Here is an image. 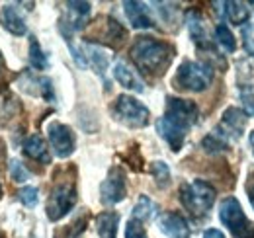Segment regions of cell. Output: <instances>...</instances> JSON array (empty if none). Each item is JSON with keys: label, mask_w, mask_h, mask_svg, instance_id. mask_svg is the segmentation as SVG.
Segmentation results:
<instances>
[{"label": "cell", "mask_w": 254, "mask_h": 238, "mask_svg": "<svg viewBox=\"0 0 254 238\" xmlns=\"http://www.w3.org/2000/svg\"><path fill=\"white\" fill-rule=\"evenodd\" d=\"M195 121H197V106L190 100L170 96L166 98V112L159 119L157 129H159L160 137L176 152L182 149L186 135Z\"/></svg>", "instance_id": "cell-1"}, {"label": "cell", "mask_w": 254, "mask_h": 238, "mask_svg": "<svg viewBox=\"0 0 254 238\" xmlns=\"http://www.w3.org/2000/svg\"><path fill=\"white\" fill-rule=\"evenodd\" d=\"M131 57L143 72L160 74L172 60V47L155 37H137L131 47Z\"/></svg>", "instance_id": "cell-2"}, {"label": "cell", "mask_w": 254, "mask_h": 238, "mask_svg": "<svg viewBox=\"0 0 254 238\" xmlns=\"http://www.w3.org/2000/svg\"><path fill=\"white\" fill-rule=\"evenodd\" d=\"M180 201L193 217H205L215 203V187L203 179H193L180 187Z\"/></svg>", "instance_id": "cell-3"}, {"label": "cell", "mask_w": 254, "mask_h": 238, "mask_svg": "<svg viewBox=\"0 0 254 238\" xmlns=\"http://www.w3.org/2000/svg\"><path fill=\"white\" fill-rule=\"evenodd\" d=\"M213 80V68L205 62L184 60L174 76L176 88L190 90V92H203Z\"/></svg>", "instance_id": "cell-4"}, {"label": "cell", "mask_w": 254, "mask_h": 238, "mask_svg": "<svg viewBox=\"0 0 254 238\" xmlns=\"http://www.w3.org/2000/svg\"><path fill=\"white\" fill-rule=\"evenodd\" d=\"M219 219L233 238H254V223L247 219L237 197H225L219 205Z\"/></svg>", "instance_id": "cell-5"}, {"label": "cell", "mask_w": 254, "mask_h": 238, "mask_svg": "<svg viewBox=\"0 0 254 238\" xmlns=\"http://www.w3.org/2000/svg\"><path fill=\"white\" fill-rule=\"evenodd\" d=\"M114 118L118 121H122L127 127H133V129H141L149 123V118H151V112L147 106H143L137 98L133 96H127V94H122L118 96L116 104H114Z\"/></svg>", "instance_id": "cell-6"}, {"label": "cell", "mask_w": 254, "mask_h": 238, "mask_svg": "<svg viewBox=\"0 0 254 238\" xmlns=\"http://www.w3.org/2000/svg\"><path fill=\"white\" fill-rule=\"evenodd\" d=\"M76 203V189L72 183H57L47 201V217L49 221H59L74 207Z\"/></svg>", "instance_id": "cell-7"}, {"label": "cell", "mask_w": 254, "mask_h": 238, "mask_svg": "<svg viewBox=\"0 0 254 238\" xmlns=\"http://www.w3.org/2000/svg\"><path fill=\"white\" fill-rule=\"evenodd\" d=\"M126 172L120 166H114L100 185V199L104 205H116L126 199Z\"/></svg>", "instance_id": "cell-8"}, {"label": "cell", "mask_w": 254, "mask_h": 238, "mask_svg": "<svg viewBox=\"0 0 254 238\" xmlns=\"http://www.w3.org/2000/svg\"><path fill=\"white\" fill-rule=\"evenodd\" d=\"M47 135H49V143L53 147V152L59 158H68L74 152V135H72L70 127H66L64 123H59V121L49 123Z\"/></svg>", "instance_id": "cell-9"}, {"label": "cell", "mask_w": 254, "mask_h": 238, "mask_svg": "<svg viewBox=\"0 0 254 238\" xmlns=\"http://www.w3.org/2000/svg\"><path fill=\"white\" fill-rule=\"evenodd\" d=\"M247 121H249V118H247L245 112H241V110H237V108H229V110H225L221 125L217 127L215 133L221 135L227 143H229L231 139H241L243 133H245Z\"/></svg>", "instance_id": "cell-10"}, {"label": "cell", "mask_w": 254, "mask_h": 238, "mask_svg": "<svg viewBox=\"0 0 254 238\" xmlns=\"http://www.w3.org/2000/svg\"><path fill=\"white\" fill-rule=\"evenodd\" d=\"M90 4L88 2H66V8H64V18L61 20V30L64 35H70L72 31L82 30L90 18Z\"/></svg>", "instance_id": "cell-11"}, {"label": "cell", "mask_w": 254, "mask_h": 238, "mask_svg": "<svg viewBox=\"0 0 254 238\" xmlns=\"http://www.w3.org/2000/svg\"><path fill=\"white\" fill-rule=\"evenodd\" d=\"M20 88L32 96H39L47 102H53L55 100V94H53V84L49 78L45 76H35L32 72H24L22 78H20Z\"/></svg>", "instance_id": "cell-12"}, {"label": "cell", "mask_w": 254, "mask_h": 238, "mask_svg": "<svg viewBox=\"0 0 254 238\" xmlns=\"http://www.w3.org/2000/svg\"><path fill=\"white\" fill-rule=\"evenodd\" d=\"M160 231L168 238H190V227L186 223V219L178 213H164L159 221Z\"/></svg>", "instance_id": "cell-13"}, {"label": "cell", "mask_w": 254, "mask_h": 238, "mask_svg": "<svg viewBox=\"0 0 254 238\" xmlns=\"http://www.w3.org/2000/svg\"><path fill=\"white\" fill-rule=\"evenodd\" d=\"M0 22L4 26V30L10 31L12 35H24L28 28H26V18L22 14V10L16 4H6L0 10Z\"/></svg>", "instance_id": "cell-14"}, {"label": "cell", "mask_w": 254, "mask_h": 238, "mask_svg": "<svg viewBox=\"0 0 254 238\" xmlns=\"http://www.w3.org/2000/svg\"><path fill=\"white\" fill-rule=\"evenodd\" d=\"M124 10H126L127 20L131 22L133 28L137 30H149L155 26L153 18L149 16V8L143 2H133V0H126L124 2Z\"/></svg>", "instance_id": "cell-15"}, {"label": "cell", "mask_w": 254, "mask_h": 238, "mask_svg": "<svg viewBox=\"0 0 254 238\" xmlns=\"http://www.w3.org/2000/svg\"><path fill=\"white\" fill-rule=\"evenodd\" d=\"M114 78L127 90H133V92H143L145 90L143 80L139 78V74L127 64L126 60H116V64H114Z\"/></svg>", "instance_id": "cell-16"}, {"label": "cell", "mask_w": 254, "mask_h": 238, "mask_svg": "<svg viewBox=\"0 0 254 238\" xmlns=\"http://www.w3.org/2000/svg\"><path fill=\"white\" fill-rule=\"evenodd\" d=\"M186 24H188L191 39H193L201 49H211V41H209V35H207V30H205V22H203V18L199 16V12L190 10V12L186 14Z\"/></svg>", "instance_id": "cell-17"}, {"label": "cell", "mask_w": 254, "mask_h": 238, "mask_svg": "<svg viewBox=\"0 0 254 238\" xmlns=\"http://www.w3.org/2000/svg\"><path fill=\"white\" fill-rule=\"evenodd\" d=\"M217 14L227 18L231 24H245L251 16V10L245 2H217Z\"/></svg>", "instance_id": "cell-18"}, {"label": "cell", "mask_w": 254, "mask_h": 238, "mask_svg": "<svg viewBox=\"0 0 254 238\" xmlns=\"http://www.w3.org/2000/svg\"><path fill=\"white\" fill-rule=\"evenodd\" d=\"M84 53H86V59L90 60L92 68L104 78L106 76V70H108V64H110V53L94 43H84Z\"/></svg>", "instance_id": "cell-19"}, {"label": "cell", "mask_w": 254, "mask_h": 238, "mask_svg": "<svg viewBox=\"0 0 254 238\" xmlns=\"http://www.w3.org/2000/svg\"><path fill=\"white\" fill-rule=\"evenodd\" d=\"M24 152L32 158V160H37L41 164H49L51 162V154H49V149L45 145V141L39 137V135H32L26 139L24 143Z\"/></svg>", "instance_id": "cell-20"}, {"label": "cell", "mask_w": 254, "mask_h": 238, "mask_svg": "<svg viewBox=\"0 0 254 238\" xmlns=\"http://www.w3.org/2000/svg\"><path fill=\"white\" fill-rule=\"evenodd\" d=\"M118 223H120V215L118 213H114V211L100 213L98 219H96V227H98L100 238H116Z\"/></svg>", "instance_id": "cell-21"}, {"label": "cell", "mask_w": 254, "mask_h": 238, "mask_svg": "<svg viewBox=\"0 0 254 238\" xmlns=\"http://www.w3.org/2000/svg\"><path fill=\"white\" fill-rule=\"evenodd\" d=\"M155 213H157V205H155L147 195H141L139 201H137L135 207H133V219L145 223V221H151V219L155 217Z\"/></svg>", "instance_id": "cell-22"}, {"label": "cell", "mask_w": 254, "mask_h": 238, "mask_svg": "<svg viewBox=\"0 0 254 238\" xmlns=\"http://www.w3.org/2000/svg\"><path fill=\"white\" fill-rule=\"evenodd\" d=\"M30 64L37 70H45L49 66V60L45 57V53L41 51V45L37 43L35 37H30Z\"/></svg>", "instance_id": "cell-23"}, {"label": "cell", "mask_w": 254, "mask_h": 238, "mask_svg": "<svg viewBox=\"0 0 254 238\" xmlns=\"http://www.w3.org/2000/svg\"><path fill=\"white\" fill-rule=\"evenodd\" d=\"M227 147H229V143L223 139L221 135H217L215 131H213L211 135H207V137L201 141V149L205 150V152H209V154L223 152V150H227Z\"/></svg>", "instance_id": "cell-24"}, {"label": "cell", "mask_w": 254, "mask_h": 238, "mask_svg": "<svg viewBox=\"0 0 254 238\" xmlns=\"http://www.w3.org/2000/svg\"><path fill=\"white\" fill-rule=\"evenodd\" d=\"M215 35H217V41L221 43V47L227 51V53H233L237 49V41H235V35L231 33V30L225 26V24H219L215 28Z\"/></svg>", "instance_id": "cell-25"}, {"label": "cell", "mask_w": 254, "mask_h": 238, "mask_svg": "<svg viewBox=\"0 0 254 238\" xmlns=\"http://www.w3.org/2000/svg\"><path fill=\"white\" fill-rule=\"evenodd\" d=\"M151 174H153V178H155L159 187H166V185L170 183V170H168V166H166L164 162H160V160L151 164Z\"/></svg>", "instance_id": "cell-26"}, {"label": "cell", "mask_w": 254, "mask_h": 238, "mask_svg": "<svg viewBox=\"0 0 254 238\" xmlns=\"http://www.w3.org/2000/svg\"><path fill=\"white\" fill-rule=\"evenodd\" d=\"M10 178L14 179L16 183H24V181L30 179V172H28V168H26L20 160L12 158V160H10Z\"/></svg>", "instance_id": "cell-27"}, {"label": "cell", "mask_w": 254, "mask_h": 238, "mask_svg": "<svg viewBox=\"0 0 254 238\" xmlns=\"http://www.w3.org/2000/svg\"><path fill=\"white\" fill-rule=\"evenodd\" d=\"M126 238H147V231L141 221L129 219L126 225Z\"/></svg>", "instance_id": "cell-28"}, {"label": "cell", "mask_w": 254, "mask_h": 238, "mask_svg": "<svg viewBox=\"0 0 254 238\" xmlns=\"http://www.w3.org/2000/svg\"><path fill=\"white\" fill-rule=\"evenodd\" d=\"M18 199H20L26 207H33V205L37 203V199H39V191H37V187H32V185L22 187L20 193H18Z\"/></svg>", "instance_id": "cell-29"}, {"label": "cell", "mask_w": 254, "mask_h": 238, "mask_svg": "<svg viewBox=\"0 0 254 238\" xmlns=\"http://www.w3.org/2000/svg\"><path fill=\"white\" fill-rule=\"evenodd\" d=\"M241 98H243V104H245V108H247V116H253V114H254L253 88H251V86H249V88H243V92H241Z\"/></svg>", "instance_id": "cell-30"}, {"label": "cell", "mask_w": 254, "mask_h": 238, "mask_svg": "<svg viewBox=\"0 0 254 238\" xmlns=\"http://www.w3.org/2000/svg\"><path fill=\"white\" fill-rule=\"evenodd\" d=\"M247 193H249V201H251V205L254 209V179L249 181V185H247Z\"/></svg>", "instance_id": "cell-31"}, {"label": "cell", "mask_w": 254, "mask_h": 238, "mask_svg": "<svg viewBox=\"0 0 254 238\" xmlns=\"http://www.w3.org/2000/svg\"><path fill=\"white\" fill-rule=\"evenodd\" d=\"M203 238H225L223 237L221 231H215V229H209V231H205V235Z\"/></svg>", "instance_id": "cell-32"}, {"label": "cell", "mask_w": 254, "mask_h": 238, "mask_svg": "<svg viewBox=\"0 0 254 238\" xmlns=\"http://www.w3.org/2000/svg\"><path fill=\"white\" fill-rule=\"evenodd\" d=\"M249 143H251V147H253V152H254V131H251V135H249Z\"/></svg>", "instance_id": "cell-33"}, {"label": "cell", "mask_w": 254, "mask_h": 238, "mask_svg": "<svg viewBox=\"0 0 254 238\" xmlns=\"http://www.w3.org/2000/svg\"><path fill=\"white\" fill-rule=\"evenodd\" d=\"M4 64H6V62H4V57H2V53H0V72L4 70Z\"/></svg>", "instance_id": "cell-34"}]
</instances>
